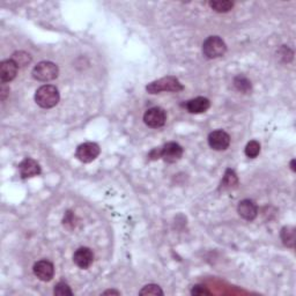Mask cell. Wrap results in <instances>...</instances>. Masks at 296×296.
<instances>
[{"mask_svg": "<svg viewBox=\"0 0 296 296\" xmlns=\"http://www.w3.org/2000/svg\"><path fill=\"white\" fill-rule=\"evenodd\" d=\"M59 100H61L59 90L52 85H44L36 90L35 93L36 103H37L41 108L44 109L56 107Z\"/></svg>", "mask_w": 296, "mask_h": 296, "instance_id": "obj_1", "label": "cell"}, {"mask_svg": "<svg viewBox=\"0 0 296 296\" xmlns=\"http://www.w3.org/2000/svg\"><path fill=\"white\" fill-rule=\"evenodd\" d=\"M183 85L175 76H165L146 86V90L149 94H159L161 92H181L183 90Z\"/></svg>", "mask_w": 296, "mask_h": 296, "instance_id": "obj_2", "label": "cell"}, {"mask_svg": "<svg viewBox=\"0 0 296 296\" xmlns=\"http://www.w3.org/2000/svg\"><path fill=\"white\" fill-rule=\"evenodd\" d=\"M227 51V45L219 36H209L203 44V53L209 59L224 56Z\"/></svg>", "mask_w": 296, "mask_h": 296, "instance_id": "obj_3", "label": "cell"}, {"mask_svg": "<svg viewBox=\"0 0 296 296\" xmlns=\"http://www.w3.org/2000/svg\"><path fill=\"white\" fill-rule=\"evenodd\" d=\"M59 74V68L56 64L52 62H41L34 67L33 76L34 79L38 81H47L54 80Z\"/></svg>", "mask_w": 296, "mask_h": 296, "instance_id": "obj_4", "label": "cell"}, {"mask_svg": "<svg viewBox=\"0 0 296 296\" xmlns=\"http://www.w3.org/2000/svg\"><path fill=\"white\" fill-rule=\"evenodd\" d=\"M100 153H101V148L100 146L95 143H85L78 146L75 152V156L78 160L84 163H89L96 159Z\"/></svg>", "mask_w": 296, "mask_h": 296, "instance_id": "obj_5", "label": "cell"}, {"mask_svg": "<svg viewBox=\"0 0 296 296\" xmlns=\"http://www.w3.org/2000/svg\"><path fill=\"white\" fill-rule=\"evenodd\" d=\"M167 115L166 111L162 108L154 107L148 109L144 115V122L145 124L152 127V129H159L166 124Z\"/></svg>", "mask_w": 296, "mask_h": 296, "instance_id": "obj_6", "label": "cell"}, {"mask_svg": "<svg viewBox=\"0 0 296 296\" xmlns=\"http://www.w3.org/2000/svg\"><path fill=\"white\" fill-rule=\"evenodd\" d=\"M208 145L214 151H225L230 145V136L222 130L213 131L208 135Z\"/></svg>", "mask_w": 296, "mask_h": 296, "instance_id": "obj_7", "label": "cell"}, {"mask_svg": "<svg viewBox=\"0 0 296 296\" xmlns=\"http://www.w3.org/2000/svg\"><path fill=\"white\" fill-rule=\"evenodd\" d=\"M183 155V147L177 143H168L160 148V159L168 163H175Z\"/></svg>", "mask_w": 296, "mask_h": 296, "instance_id": "obj_8", "label": "cell"}, {"mask_svg": "<svg viewBox=\"0 0 296 296\" xmlns=\"http://www.w3.org/2000/svg\"><path fill=\"white\" fill-rule=\"evenodd\" d=\"M73 262L78 267L87 270L94 262V253L89 248H79L73 254Z\"/></svg>", "mask_w": 296, "mask_h": 296, "instance_id": "obj_9", "label": "cell"}, {"mask_svg": "<svg viewBox=\"0 0 296 296\" xmlns=\"http://www.w3.org/2000/svg\"><path fill=\"white\" fill-rule=\"evenodd\" d=\"M33 271H34V274L42 281H50L52 279L54 274L53 264L49 261H45V259L35 263Z\"/></svg>", "mask_w": 296, "mask_h": 296, "instance_id": "obj_10", "label": "cell"}, {"mask_svg": "<svg viewBox=\"0 0 296 296\" xmlns=\"http://www.w3.org/2000/svg\"><path fill=\"white\" fill-rule=\"evenodd\" d=\"M17 70H19V66L16 65V63L13 59L4 61L0 64V79H2V83L6 84L14 80L17 74Z\"/></svg>", "mask_w": 296, "mask_h": 296, "instance_id": "obj_11", "label": "cell"}, {"mask_svg": "<svg viewBox=\"0 0 296 296\" xmlns=\"http://www.w3.org/2000/svg\"><path fill=\"white\" fill-rule=\"evenodd\" d=\"M238 212L240 214V216L243 218L244 220L252 221L257 216L258 207H257V205L252 202V200L244 199L242 200V202H240L238 206Z\"/></svg>", "mask_w": 296, "mask_h": 296, "instance_id": "obj_12", "label": "cell"}, {"mask_svg": "<svg viewBox=\"0 0 296 296\" xmlns=\"http://www.w3.org/2000/svg\"><path fill=\"white\" fill-rule=\"evenodd\" d=\"M19 170L22 179H29L41 174V167L38 162H36L33 159H25L19 165Z\"/></svg>", "mask_w": 296, "mask_h": 296, "instance_id": "obj_13", "label": "cell"}, {"mask_svg": "<svg viewBox=\"0 0 296 296\" xmlns=\"http://www.w3.org/2000/svg\"><path fill=\"white\" fill-rule=\"evenodd\" d=\"M209 107H211L209 100L202 96L190 100V101L186 103V109H188V111L191 113H203L207 111Z\"/></svg>", "mask_w": 296, "mask_h": 296, "instance_id": "obj_14", "label": "cell"}, {"mask_svg": "<svg viewBox=\"0 0 296 296\" xmlns=\"http://www.w3.org/2000/svg\"><path fill=\"white\" fill-rule=\"evenodd\" d=\"M281 240L282 243H284L286 247L288 248H294L295 245V240H296V235H295V228L294 227L290 226H286L284 228L281 229Z\"/></svg>", "mask_w": 296, "mask_h": 296, "instance_id": "obj_15", "label": "cell"}, {"mask_svg": "<svg viewBox=\"0 0 296 296\" xmlns=\"http://www.w3.org/2000/svg\"><path fill=\"white\" fill-rule=\"evenodd\" d=\"M238 184H239V180L234 170L227 169L226 174L224 176V180H222L221 182V189H231V188H235Z\"/></svg>", "mask_w": 296, "mask_h": 296, "instance_id": "obj_16", "label": "cell"}, {"mask_svg": "<svg viewBox=\"0 0 296 296\" xmlns=\"http://www.w3.org/2000/svg\"><path fill=\"white\" fill-rule=\"evenodd\" d=\"M209 6L218 13H226L234 7V3L229 2V0H222V2L221 0H215V2L209 3Z\"/></svg>", "mask_w": 296, "mask_h": 296, "instance_id": "obj_17", "label": "cell"}, {"mask_svg": "<svg viewBox=\"0 0 296 296\" xmlns=\"http://www.w3.org/2000/svg\"><path fill=\"white\" fill-rule=\"evenodd\" d=\"M234 86L236 87V89L243 93H248L249 90H251V83H250V80L243 75L236 76L234 79Z\"/></svg>", "mask_w": 296, "mask_h": 296, "instance_id": "obj_18", "label": "cell"}, {"mask_svg": "<svg viewBox=\"0 0 296 296\" xmlns=\"http://www.w3.org/2000/svg\"><path fill=\"white\" fill-rule=\"evenodd\" d=\"M245 155L250 159H254L259 155V153H261V144L258 143L256 140H251L250 143H248V145L245 146Z\"/></svg>", "mask_w": 296, "mask_h": 296, "instance_id": "obj_19", "label": "cell"}, {"mask_svg": "<svg viewBox=\"0 0 296 296\" xmlns=\"http://www.w3.org/2000/svg\"><path fill=\"white\" fill-rule=\"evenodd\" d=\"M13 61L16 63L17 66H26L28 65V64L31 62V57L29 53L24 52V51H17L13 53V57H12Z\"/></svg>", "mask_w": 296, "mask_h": 296, "instance_id": "obj_20", "label": "cell"}, {"mask_svg": "<svg viewBox=\"0 0 296 296\" xmlns=\"http://www.w3.org/2000/svg\"><path fill=\"white\" fill-rule=\"evenodd\" d=\"M54 295L58 296H66V295H73V291L71 290L70 286L65 282H59L56 286H54V290H53Z\"/></svg>", "mask_w": 296, "mask_h": 296, "instance_id": "obj_21", "label": "cell"}, {"mask_svg": "<svg viewBox=\"0 0 296 296\" xmlns=\"http://www.w3.org/2000/svg\"><path fill=\"white\" fill-rule=\"evenodd\" d=\"M140 295H163L162 289L157 285H147L139 291Z\"/></svg>", "mask_w": 296, "mask_h": 296, "instance_id": "obj_22", "label": "cell"}, {"mask_svg": "<svg viewBox=\"0 0 296 296\" xmlns=\"http://www.w3.org/2000/svg\"><path fill=\"white\" fill-rule=\"evenodd\" d=\"M191 293H192V295H205V294H209V291L207 290V288L205 286L198 285V286L193 287V289H192V291H191Z\"/></svg>", "mask_w": 296, "mask_h": 296, "instance_id": "obj_23", "label": "cell"}, {"mask_svg": "<svg viewBox=\"0 0 296 296\" xmlns=\"http://www.w3.org/2000/svg\"><path fill=\"white\" fill-rule=\"evenodd\" d=\"M8 93H10V88H7L6 86H5V84H3L2 89H0V95H2V100H3V101L6 98Z\"/></svg>", "mask_w": 296, "mask_h": 296, "instance_id": "obj_24", "label": "cell"}, {"mask_svg": "<svg viewBox=\"0 0 296 296\" xmlns=\"http://www.w3.org/2000/svg\"><path fill=\"white\" fill-rule=\"evenodd\" d=\"M103 294H104V295H108V294H116V295H120L121 293H120V291H117V290H107V291H104Z\"/></svg>", "mask_w": 296, "mask_h": 296, "instance_id": "obj_25", "label": "cell"}, {"mask_svg": "<svg viewBox=\"0 0 296 296\" xmlns=\"http://www.w3.org/2000/svg\"><path fill=\"white\" fill-rule=\"evenodd\" d=\"M290 167H291V170H293V171L296 170V169H295V160H291V162H290Z\"/></svg>", "mask_w": 296, "mask_h": 296, "instance_id": "obj_26", "label": "cell"}]
</instances>
